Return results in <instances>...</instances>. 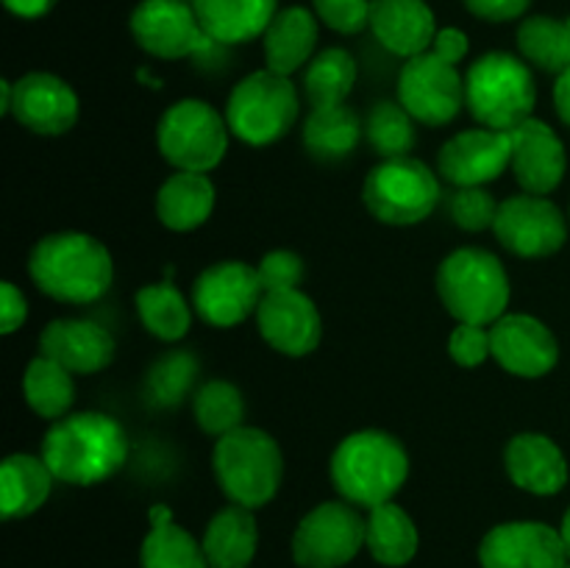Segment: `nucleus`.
<instances>
[{
  "instance_id": "9d476101",
  "label": "nucleus",
  "mask_w": 570,
  "mask_h": 568,
  "mask_svg": "<svg viewBox=\"0 0 570 568\" xmlns=\"http://www.w3.org/2000/svg\"><path fill=\"white\" fill-rule=\"evenodd\" d=\"M367 518L348 501H323L306 512L293 535V560L301 568H343L365 546Z\"/></svg>"
},
{
  "instance_id": "c85d7f7f",
  "label": "nucleus",
  "mask_w": 570,
  "mask_h": 568,
  "mask_svg": "<svg viewBox=\"0 0 570 568\" xmlns=\"http://www.w3.org/2000/svg\"><path fill=\"white\" fill-rule=\"evenodd\" d=\"M142 568H209L204 543L193 538L189 529L173 521L170 507H150V529L139 549Z\"/></svg>"
},
{
  "instance_id": "c9c22d12",
  "label": "nucleus",
  "mask_w": 570,
  "mask_h": 568,
  "mask_svg": "<svg viewBox=\"0 0 570 568\" xmlns=\"http://www.w3.org/2000/svg\"><path fill=\"white\" fill-rule=\"evenodd\" d=\"M193 412L195 423L212 438H223V434L245 427V399L237 384L226 382V379H209L206 384H200L193 395Z\"/></svg>"
},
{
  "instance_id": "79ce46f5",
  "label": "nucleus",
  "mask_w": 570,
  "mask_h": 568,
  "mask_svg": "<svg viewBox=\"0 0 570 568\" xmlns=\"http://www.w3.org/2000/svg\"><path fill=\"white\" fill-rule=\"evenodd\" d=\"M449 354L456 365L479 368L488 356H493V343H490V326L479 323H460L449 337Z\"/></svg>"
},
{
  "instance_id": "0eeeda50",
  "label": "nucleus",
  "mask_w": 570,
  "mask_h": 568,
  "mask_svg": "<svg viewBox=\"0 0 570 568\" xmlns=\"http://www.w3.org/2000/svg\"><path fill=\"white\" fill-rule=\"evenodd\" d=\"M301 98L289 76L273 70H256L234 84L226 104V123L243 143L262 148L273 145L295 126Z\"/></svg>"
},
{
  "instance_id": "1a4fd4ad",
  "label": "nucleus",
  "mask_w": 570,
  "mask_h": 568,
  "mask_svg": "<svg viewBox=\"0 0 570 568\" xmlns=\"http://www.w3.org/2000/svg\"><path fill=\"white\" fill-rule=\"evenodd\" d=\"M228 134L232 128L215 106L198 98H184L167 106L161 115L156 145L176 170L209 173L226 156Z\"/></svg>"
},
{
  "instance_id": "37998d69",
  "label": "nucleus",
  "mask_w": 570,
  "mask_h": 568,
  "mask_svg": "<svg viewBox=\"0 0 570 568\" xmlns=\"http://www.w3.org/2000/svg\"><path fill=\"white\" fill-rule=\"evenodd\" d=\"M473 17L488 22H510L529 11L532 0H462Z\"/></svg>"
},
{
  "instance_id": "5701e85b",
  "label": "nucleus",
  "mask_w": 570,
  "mask_h": 568,
  "mask_svg": "<svg viewBox=\"0 0 570 568\" xmlns=\"http://www.w3.org/2000/svg\"><path fill=\"white\" fill-rule=\"evenodd\" d=\"M504 468L512 484L534 496H554L568 484V460L560 445L540 432H521L507 443Z\"/></svg>"
},
{
  "instance_id": "a19ab883",
  "label": "nucleus",
  "mask_w": 570,
  "mask_h": 568,
  "mask_svg": "<svg viewBox=\"0 0 570 568\" xmlns=\"http://www.w3.org/2000/svg\"><path fill=\"white\" fill-rule=\"evenodd\" d=\"M317 20L337 33H360L371 26V0H312Z\"/></svg>"
},
{
  "instance_id": "a211bd4d",
  "label": "nucleus",
  "mask_w": 570,
  "mask_h": 568,
  "mask_svg": "<svg viewBox=\"0 0 570 568\" xmlns=\"http://www.w3.org/2000/svg\"><path fill=\"white\" fill-rule=\"evenodd\" d=\"M9 115L39 137H59L76 126L78 95L53 72H26L11 81Z\"/></svg>"
},
{
  "instance_id": "a18cd8bd",
  "label": "nucleus",
  "mask_w": 570,
  "mask_h": 568,
  "mask_svg": "<svg viewBox=\"0 0 570 568\" xmlns=\"http://www.w3.org/2000/svg\"><path fill=\"white\" fill-rule=\"evenodd\" d=\"M468 50H471V42H468L465 31H460V28H440L432 45V53H438L449 65H460Z\"/></svg>"
},
{
  "instance_id": "7c9ffc66",
  "label": "nucleus",
  "mask_w": 570,
  "mask_h": 568,
  "mask_svg": "<svg viewBox=\"0 0 570 568\" xmlns=\"http://www.w3.org/2000/svg\"><path fill=\"white\" fill-rule=\"evenodd\" d=\"M362 131L365 126L348 104L321 106L304 123V148L315 159L340 161L356 148Z\"/></svg>"
},
{
  "instance_id": "dca6fc26",
  "label": "nucleus",
  "mask_w": 570,
  "mask_h": 568,
  "mask_svg": "<svg viewBox=\"0 0 570 568\" xmlns=\"http://www.w3.org/2000/svg\"><path fill=\"white\" fill-rule=\"evenodd\" d=\"M512 167V134L468 128L454 134L438 154V173L454 187H484Z\"/></svg>"
},
{
  "instance_id": "c03bdc74",
  "label": "nucleus",
  "mask_w": 570,
  "mask_h": 568,
  "mask_svg": "<svg viewBox=\"0 0 570 568\" xmlns=\"http://www.w3.org/2000/svg\"><path fill=\"white\" fill-rule=\"evenodd\" d=\"M28 301L14 282L0 284V332L14 334L26 323Z\"/></svg>"
},
{
  "instance_id": "72a5a7b5",
  "label": "nucleus",
  "mask_w": 570,
  "mask_h": 568,
  "mask_svg": "<svg viewBox=\"0 0 570 568\" xmlns=\"http://www.w3.org/2000/svg\"><path fill=\"white\" fill-rule=\"evenodd\" d=\"M134 304H137V315L142 326L148 329V334L165 340V343L187 337L189 326H193V310L170 282L139 287Z\"/></svg>"
},
{
  "instance_id": "f704fd0d",
  "label": "nucleus",
  "mask_w": 570,
  "mask_h": 568,
  "mask_svg": "<svg viewBox=\"0 0 570 568\" xmlns=\"http://www.w3.org/2000/svg\"><path fill=\"white\" fill-rule=\"evenodd\" d=\"M356 84V59L345 48H326L306 65L304 95L312 109L345 104Z\"/></svg>"
},
{
  "instance_id": "cd10ccee",
  "label": "nucleus",
  "mask_w": 570,
  "mask_h": 568,
  "mask_svg": "<svg viewBox=\"0 0 570 568\" xmlns=\"http://www.w3.org/2000/svg\"><path fill=\"white\" fill-rule=\"evenodd\" d=\"M53 471L42 457L9 454L0 466V512L6 521L26 518L48 501L53 490Z\"/></svg>"
},
{
  "instance_id": "412c9836",
  "label": "nucleus",
  "mask_w": 570,
  "mask_h": 568,
  "mask_svg": "<svg viewBox=\"0 0 570 568\" xmlns=\"http://www.w3.org/2000/svg\"><path fill=\"white\" fill-rule=\"evenodd\" d=\"M115 349V337L100 323L83 317H56L39 334V354L81 376L109 368Z\"/></svg>"
},
{
  "instance_id": "4be33fe9",
  "label": "nucleus",
  "mask_w": 570,
  "mask_h": 568,
  "mask_svg": "<svg viewBox=\"0 0 570 568\" xmlns=\"http://www.w3.org/2000/svg\"><path fill=\"white\" fill-rule=\"evenodd\" d=\"M373 37L393 56L412 59L432 50L438 20L426 0H371Z\"/></svg>"
},
{
  "instance_id": "a878e982",
  "label": "nucleus",
  "mask_w": 570,
  "mask_h": 568,
  "mask_svg": "<svg viewBox=\"0 0 570 568\" xmlns=\"http://www.w3.org/2000/svg\"><path fill=\"white\" fill-rule=\"evenodd\" d=\"M215 209V184L206 173L178 170L156 193V217L170 232H195Z\"/></svg>"
},
{
  "instance_id": "2f4dec72",
  "label": "nucleus",
  "mask_w": 570,
  "mask_h": 568,
  "mask_svg": "<svg viewBox=\"0 0 570 568\" xmlns=\"http://www.w3.org/2000/svg\"><path fill=\"white\" fill-rule=\"evenodd\" d=\"M22 395L39 418L59 421L76 401V382L65 365L39 354L28 362L22 373Z\"/></svg>"
},
{
  "instance_id": "09e8293b",
  "label": "nucleus",
  "mask_w": 570,
  "mask_h": 568,
  "mask_svg": "<svg viewBox=\"0 0 570 568\" xmlns=\"http://www.w3.org/2000/svg\"><path fill=\"white\" fill-rule=\"evenodd\" d=\"M11 109V81H0V115H9Z\"/></svg>"
},
{
  "instance_id": "e433bc0d",
  "label": "nucleus",
  "mask_w": 570,
  "mask_h": 568,
  "mask_svg": "<svg viewBox=\"0 0 570 568\" xmlns=\"http://www.w3.org/2000/svg\"><path fill=\"white\" fill-rule=\"evenodd\" d=\"M195 376H198V360L189 351H167L165 356L148 368L145 376V401L156 410H170V407L181 404L195 388Z\"/></svg>"
},
{
  "instance_id": "4468645a",
  "label": "nucleus",
  "mask_w": 570,
  "mask_h": 568,
  "mask_svg": "<svg viewBox=\"0 0 570 568\" xmlns=\"http://www.w3.org/2000/svg\"><path fill=\"white\" fill-rule=\"evenodd\" d=\"M128 28L145 53L165 61L198 56L215 45L200 28L193 3L184 0H142L131 11Z\"/></svg>"
},
{
  "instance_id": "bb28decb",
  "label": "nucleus",
  "mask_w": 570,
  "mask_h": 568,
  "mask_svg": "<svg viewBox=\"0 0 570 568\" xmlns=\"http://www.w3.org/2000/svg\"><path fill=\"white\" fill-rule=\"evenodd\" d=\"M200 543L209 568H248L259 546L254 510L239 505L223 507L209 521Z\"/></svg>"
},
{
  "instance_id": "423d86ee",
  "label": "nucleus",
  "mask_w": 570,
  "mask_h": 568,
  "mask_svg": "<svg viewBox=\"0 0 570 568\" xmlns=\"http://www.w3.org/2000/svg\"><path fill=\"white\" fill-rule=\"evenodd\" d=\"M534 104L538 84L529 61L504 50H490L468 67L465 106L484 128L512 131L532 117Z\"/></svg>"
},
{
  "instance_id": "6ab92c4d",
  "label": "nucleus",
  "mask_w": 570,
  "mask_h": 568,
  "mask_svg": "<svg viewBox=\"0 0 570 568\" xmlns=\"http://www.w3.org/2000/svg\"><path fill=\"white\" fill-rule=\"evenodd\" d=\"M262 340L284 356H306L321 345L323 321L317 304L301 290L265 293L256 310Z\"/></svg>"
},
{
  "instance_id": "aec40b11",
  "label": "nucleus",
  "mask_w": 570,
  "mask_h": 568,
  "mask_svg": "<svg viewBox=\"0 0 570 568\" xmlns=\"http://www.w3.org/2000/svg\"><path fill=\"white\" fill-rule=\"evenodd\" d=\"M512 173L523 193L549 195L562 184L568 170L566 145L546 120L529 117L512 128Z\"/></svg>"
},
{
  "instance_id": "c756f323",
  "label": "nucleus",
  "mask_w": 570,
  "mask_h": 568,
  "mask_svg": "<svg viewBox=\"0 0 570 568\" xmlns=\"http://www.w3.org/2000/svg\"><path fill=\"white\" fill-rule=\"evenodd\" d=\"M365 546L376 562L387 568H401L417 555L421 535L410 512L395 501L373 507L367 516Z\"/></svg>"
},
{
  "instance_id": "ea45409f",
  "label": "nucleus",
  "mask_w": 570,
  "mask_h": 568,
  "mask_svg": "<svg viewBox=\"0 0 570 568\" xmlns=\"http://www.w3.org/2000/svg\"><path fill=\"white\" fill-rule=\"evenodd\" d=\"M265 293H278V290H301V282L306 276V265L295 251L278 248L271 251L256 265Z\"/></svg>"
},
{
  "instance_id": "8fccbe9b",
  "label": "nucleus",
  "mask_w": 570,
  "mask_h": 568,
  "mask_svg": "<svg viewBox=\"0 0 570 568\" xmlns=\"http://www.w3.org/2000/svg\"><path fill=\"white\" fill-rule=\"evenodd\" d=\"M560 535H562V543H566L568 560H570V507H568V510H566V516H562V523H560Z\"/></svg>"
},
{
  "instance_id": "de8ad7c7",
  "label": "nucleus",
  "mask_w": 570,
  "mask_h": 568,
  "mask_svg": "<svg viewBox=\"0 0 570 568\" xmlns=\"http://www.w3.org/2000/svg\"><path fill=\"white\" fill-rule=\"evenodd\" d=\"M554 109L560 115V120L570 126V70L560 72L554 84Z\"/></svg>"
},
{
  "instance_id": "7ed1b4c3",
  "label": "nucleus",
  "mask_w": 570,
  "mask_h": 568,
  "mask_svg": "<svg viewBox=\"0 0 570 568\" xmlns=\"http://www.w3.org/2000/svg\"><path fill=\"white\" fill-rule=\"evenodd\" d=\"M332 484L354 507L387 505L410 477V454L395 434L362 429L340 440L328 462Z\"/></svg>"
},
{
  "instance_id": "393cba45",
  "label": "nucleus",
  "mask_w": 570,
  "mask_h": 568,
  "mask_svg": "<svg viewBox=\"0 0 570 568\" xmlns=\"http://www.w3.org/2000/svg\"><path fill=\"white\" fill-rule=\"evenodd\" d=\"M317 45V17L304 6H287L278 9L267 31L262 33L267 70L278 76H293L304 65L315 59Z\"/></svg>"
},
{
  "instance_id": "f03ea898",
  "label": "nucleus",
  "mask_w": 570,
  "mask_h": 568,
  "mask_svg": "<svg viewBox=\"0 0 570 568\" xmlns=\"http://www.w3.org/2000/svg\"><path fill=\"white\" fill-rule=\"evenodd\" d=\"M28 273L45 295L61 304H95L115 282V262L92 234L56 232L33 245Z\"/></svg>"
},
{
  "instance_id": "49530a36",
  "label": "nucleus",
  "mask_w": 570,
  "mask_h": 568,
  "mask_svg": "<svg viewBox=\"0 0 570 568\" xmlns=\"http://www.w3.org/2000/svg\"><path fill=\"white\" fill-rule=\"evenodd\" d=\"M3 3L14 17H22V20H39V17L48 14L59 0H3Z\"/></svg>"
},
{
  "instance_id": "f3484780",
  "label": "nucleus",
  "mask_w": 570,
  "mask_h": 568,
  "mask_svg": "<svg viewBox=\"0 0 570 568\" xmlns=\"http://www.w3.org/2000/svg\"><path fill=\"white\" fill-rule=\"evenodd\" d=\"M493 360L507 373L521 379H540L560 362V343L540 317L512 312L490 326Z\"/></svg>"
},
{
  "instance_id": "9b49d317",
  "label": "nucleus",
  "mask_w": 570,
  "mask_h": 568,
  "mask_svg": "<svg viewBox=\"0 0 570 568\" xmlns=\"http://www.w3.org/2000/svg\"><path fill=\"white\" fill-rule=\"evenodd\" d=\"M399 104L423 126H445L465 106V76L432 50L412 56L401 67Z\"/></svg>"
},
{
  "instance_id": "f257e3e1",
  "label": "nucleus",
  "mask_w": 570,
  "mask_h": 568,
  "mask_svg": "<svg viewBox=\"0 0 570 568\" xmlns=\"http://www.w3.org/2000/svg\"><path fill=\"white\" fill-rule=\"evenodd\" d=\"M128 434L106 412H67L50 423L39 457L65 484L89 488L115 477L128 460Z\"/></svg>"
},
{
  "instance_id": "6e6552de",
  "label": "nucleus",
  "mask_w": 570,
  "mask_h": 568,
  "mask_svg": "<svg viewBox=\"0 0 570 568\" xmlns=\"http://www.w3.org/2000/svg\"><path fill=\"white\" fill-rule=\"evenodd\" d=\"M440 178L415 156L384 159L367 173L362 198L367 212L387 226H415L432 217L440 204Z\"/></svg>"
},
{
  "instance_id": "3c124183",
  "label": "nucleus",
  "mask_w": 570,
  "mask_h": 568,
  "mask_svg": "<svg viewBox=\"0 0 570 568\" xmlns=\"http://www.w3.org/2000/svg\"><path fill=\"white\" fill-rule=\"evenodd\" d=\"M566 568H570V562H568V566H566Z\"/></svg>"
},
{
  "instance_id": "39448f33",
  "label": "nucleus",
  "mask_w": 570,
  "mask_h": 568,
  "mask_svg": "<svg viewBox=\"0 0 570 568\" xmlns=\"http://www.w3.org/2000/svg\"><path fill=\"white\" fill-rule=\"evenodd\" d=\"M438 295L460 323L493 326L507 315L512 284L507 267L484 248H456L438 267Z\"/></svg>"
},
{
  "instance_id": "2eb2a0df",
  "label": "nucleus",
  "mask_w": 570,
  "mask_h": 568,
  "mask_svg": "<svg viewBox=\"0 0 570 568\" xmlns=\"http://www.w3.org/2000/svg\"><path fill=\"white\" fill-rule=\"evenodd\" d=\"M482 568H566L568 551L560 529L543 521H507L479 543Z\"/></svg>"
},
{
  "instance_id": "20e7f679",
  "label": "nucleus",
  "mask_w": 570,
  "mask_h": 568,
  "mask_svg": "<svg viewBox=\"0 0 570 568\" xmlns=\"http://www.w3.org/2000/svg\"><path fill=\"white\" fill-rule=\"evenodd\" d=\"M212 471L232 505L256 510L276 499L284 479V454L265 429L239 427L217 438Z\"/></svg>"
},
{
  "instance_id": "4c0bfd02",
  "label": "nucleus",
  "mask_w": 570,
  "mask_h": 568,
  "mask_svg": "<svg viewBox=\"0 0 570 568\" xmlns=\"http://www.w3.org/2000/svg\"><path fill=\"white\" fill-rule=\"evenodd\" d=\"M415 117L395 100H379L371 106L365 117V137L371 148L382 159H395V156H410L415 148Z\"/></svg>"
},
{
  "instance_id": "58836bf2",
  "label": "nucleus",
  "mask_w": 570,
  "mask_h": 568,
  "mask_svg": "<svg viewBox=\"0 0 570 568\" xmlns=\"http://www.w3.org/2000/svg\"><path fill=\"white\" fill-rule=\"evenodd\" d=\"M451 221L465 232H484L493 228L499 204L484 187H456V193L449 200Z\"/></svg>"
},
{
  "instance_id": "f8f14e48",
  "label": "nucleus",
  "mask_w": 570,
  "mask_h": 568,
  "mask_svg": "<svg viewBox=\"0 0 570 568\" xmlns=\"http://www.w3.org/2000/svg\"><path fill=\"white\" fill-rule=\"evenodd\" d=\"M493 232L510 254L521 259H543L566 245L568 221L546 195L521 193L501 200Z\"/></svg>"
},
{
  "instance_id": "473e14b6",
  "label": "nucleus",
  "mask_w": 570,
  "mask_h": 568,
  "mask_svg": "<svg viewBox=\"0 0 570 568\" xmlns=\"http://www.w3.org/2000/svg\"><path fill=\"white\" fill-rule=\"evenodd\" d=\"M518 50L532 67L543 72L570 70V17L557 20L549 14L527 17L518 28Z\"/></svg>"
},
{
  "instance_id": "ddd939ff",
  "label": "nucleus",
  "mask_w": 570,
  "mask_h": 568,
  "mask_svg": "<svg viewBox=\"0 0 570 568\" xmlns=\"http://www.w3.org/2000/svg\"><path fill=\"white\" fill-rule=\"evenodd\" d=\"M265 287L259 271L239 259L215 262L193 284V306L209 326L232 329L256 315Z\"/></svg>"
},
{
  "instance_id": "b1692460",
  "label": "nucleus",
  "mask_w": 570,
  "mask_h": 568,
  "mask_svg": "<svg viewBox=\"0 0 570 568\" xmlns=\"http://www.w3.org/2000/svg\"><path fill=\"white\" fill-rule=\"evenodd\" d=\"M193 9L212 42L243 45L267 31L278 0H193Z\"/></svg>"
}]
</instances>
